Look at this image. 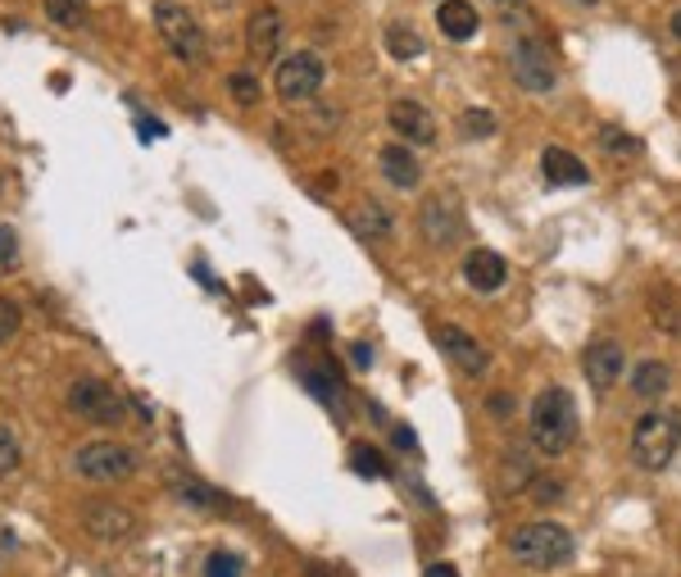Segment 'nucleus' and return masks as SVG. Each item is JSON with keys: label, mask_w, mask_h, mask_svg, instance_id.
Listing matches in <instances>:
<instances>
[{"label": "nucleus", "mask_w": 681, "mask_h": 577, "mask_svg": "<svg viewBox=\"0 0 681 577\" xmlns=\"http://www.w3.org/2000/svg\"><path fill=\"white\" fill-rule=\"evenodd\" d=\"M573 532L554 519H536V523H522L509 532V559L522 564V568H536V573H550V568H564L573 559Z\"/></svg>", "instance_id": "f257e3e1"}, {"label": "nucleus", "mask_w": 681, "mask_h": 577, "mask_svg": "<svg viewBox=\"0 0 681 577\" xmlns=\"http://www.w3.org/2000/svg\"><path fill=\"white\" fill-rule=\"evenodd\" d=\"M577 405L564 386H545L532 401V446L541 454H568L577 446Z\"/></svg>", "instance_id": "f03ea898"}, {"label": "nucleus", "mask_w": 681, "mask_h": 577, "mask_svg": "<svg viewBox=\"0 0 681 577\" xmlns=\"http://www.w3.org/2000/svg\"><path fill=\"white\" fill-rule=\"evenodd\" d=\"M681 450V418L672 409H649L636 418L632 428V460L645 473H663L672 464V454Z\"/></svg>", "instance_id": "7ed1b4c3"}, {"label": "nucleus", "mask_w": 681, "mask_h": 577, "mask_svg": "<svg viewBox=\"0 0 681 577\" xmlns=\"http://www.w3.org/2000/svg\"><path fill=\"white\" fill-rule=\"evenodd\" d=\"M154 27H160L164 46L182 59V65H200V59H205V33H200V23L192 19V10L173 5V0H160V5H154Z\"/></svg>", "instance_id": "20e7f679"}, {"label": "nucleus", "mask_w": 681, "mask_h": 577, "mask_svg": "<svg viewBox=\"0 0 681 577\" xmlns=\"http://www.w3.org/2000/svg\"><path fill=\"white\" fill-rule=\"evenodd\" d=\"M509 73H513V82L522 91H532V96H545V91H554V82H559L545 42H536L528 33L513 37V46H509Z\"/></svg>", "instance_id": "39448f33"}, {"label": "nucleus", "mask_w": 681, "mask_h": 577, "mask_svg": "<svg viewBox=\"0 0 681 577\" xmlns=\"http://www.w3.org/2000/svg\"><path fill=\"white\" fill-rule=\"evenodd\" d=\"M73 469L86 482H128L137 473V450L118 441H91L73 454Z\"/></svg>", "instance_id": "423d86ee"}, {"label": "nucleus", "mask_w": 681, "mask_h": 577, "mask_svg": "<svg viewBox=\"0 0 681 577\" xmlns=\"http://www.w3.org/2000/svg\"><path fill=\"white\" fill-rule=\"evenodd\" d=\"M323 78H327L323 59L314 50H296L277 65V96L282 101H309V96H319Z\"/></svg>", "instance_id": "0eeeda50"}, {"label": "nucleus", "mask_w": 681, "mask_h": 577, "mask_svg": "<svg viewBox=\"0 0 681 577\" xmlns=\"http://www.w3.org/2000/svg\"><path fill=\"white\" fill-rule=\"evenodd\" d=\"M418 228L423 236L431 241V246H450V241L463 236V205L454 192H437V196H427L423 209H418Z\"/></svg>", "instance_id": "6e6552de"}, {"label": "nucleus", "mask_w": 681, "mask_h": 577, "mask_svg": "<svg viewBox=\"0 0 681 577\" xmlns=\"http://www.w3.org/2000/svg\"><path fill=\"white\" fill-rule=\"evenodd\" d=\"M69 409L86 423H118L123 418V401L114 396V386L96 382V378H82L69 386Z\"/></svg>", "instance_id": "1a4fd4ad"}, {"label": "nucleus", "mask_w": 681, "mask_h": 577, "mask_svg": "<svg viewBox=\"0 0 681 577\" xmlns=\"http://www.w3.org/2000/svg\"><path fill=\"white\" fill-rule=\"evenodd\" d=\"M581 373H586V382H591L596 391H613L617 382H623V373H627L623 346H617L613 337L591 342V346H586V355H581Z\"/></svg>", "instance_id": "9d476101"}, {"label": "nucleus", "mask_w": 681, "mask_h": 577, "mask_svg": "<svg viewBox=\"0 0 681 577\" xmlns=\"http://www.w3.org/2000/svg\"><path fill=\"white\" fill-rule=\"evenodd\" d=\"M437 346H441V355L454 363V369L473 373V378H482V373L490 369V350L473 337V332H463V327H454V323L437 327Z\"/></svg>", "instance_id": "9b49d317"}, {"label": "nucleus", "mask_w": 681, "mask_h": 577, "mask_svg": "<svg viewBox=\"0 0 681 577\" xmlns=\"http://www.w3.org/2000/svg\"><path fill=\"white\" fill-rule=\"evenodd\" d=\"M282 37H287V23H282V14H277L273 5H259L251 14V23H245V46H251L255 65H268V59H277V50H282Z\"/></svg>", "instance_id": "f8f14e48"}, {"label": "nucleus", "mask_w": 681, "mask_h": 577, "mask_svg": "<svg viewBox=\"0 0 681 577\" xmlns=\"http://www.w3.org/2000/svg\"><path fill=\"white\" fill-rule=\"evenodd\" d=\"M386 124L395 128L400 141H409V146H431V141H437V118H431L418 101H391Z\"/></svg>", "instance_id": "ddd939ff"}, {"label": "nucleus", "mask_w": 681, "mask_h": 577, "mask_svg": "<svg viewBox=\"0 0 681 577\" xmlns=\"http://www.w3.org/2000/svg\"><path fill=\"white\" fill-rule=\"evenodd\" d=\"M82 528L96 541H118V536L132 532V513L118 500H86L82 505Z\"/></svg>", "instance_id": "4468645a"}, {"label": "nucleus", "mask_w": 681, "mask_h": 577, "mask_svg": "<svg viewBox=\"0 0 681 577\" xmlns=\"http://www.w3.org/2000/svg\"><path fill=\"white\" fill-rule=\"evenodd\" d=\"M505 278H509V264H505L500 255H495V251H486V246L469 251V259H463V282H469L473 291H482V296L500 291Z\"/></svg>", "instance_id": "2eb2a0df"}, {"label": "nucleus", "mask_w": 681, "mask_h": 577, "mask_svg": "<svg viewBox=\"0 0 681 577\" xmlns=\"http://www.w3.org/2000/svg\"><path fill=\"white\" fill-rule=\"evenodd\" d=\"M541 173H545L550 187H586V182H591V169H586L564 146H545L541 150Z\"/></svg>", "instance_id": "dca6fc26"}, {"label": "nucleus", "mask_w": 681, "mask_h": 577, "mask_svg": "<svg viewBox=\"0 0 681 577\" xmlns=\"http://www.w3.org/2000/svg\"><path fill=\"white\" fill-rule=\"evenodd\" d=\"M378 164H382L386 182H391V187H400V192H414L418 182H423V169H418V160H414L409 146H382Z\"/></svg>", "instance_id": "f3484780"}, {"label": "nucleus", "mask_w": 681, "mask_h": 577, "mask_svg": "<svg viewBox=\"0 0 681 577\" xmlns=\"http://www.w3.org/2000/svg\"><path fill=\"white\" fill-rule=\"evenodd\" d=\"M437 23H441V33L450 42H473L477 37V10H473V0H441V10H437Z\"/></svg>", "instance_id": "a211bd4d"}, {"label": "nucleus", "mask_w": 681, "mask_h": 577, "mask_svg": "<svg viewBox=\"0 0 681 577\" xmlns=\"http://www.w3.org/2000/svg\"><path fill=\"white\" fill-rule=\"evenodd\" d=\"M632 386H636L640 401H659L663 391L672 386V369H668L663 359H640L636 369H632Z\"/></svg>", "instance_id": "6ab92c4d"}, {"label": "nucleus", "mask_w": 681, "mask_h": 577, "mask_svg": "<svg viewBox=\"0 0 681 577\" xmlns=\"http://www.w3.org/2000/svg\"><path fill=\"white\" fill-rule=\"evenodd\" d=\"M649 314H655V323L668 332V337H681V296L672 287L649 291Z\"/></svg>", "instance_id": "aec40b11"}, {"label": "nucleus", "mask_w": 681, "mask_h": 577, "mask_svg": "<svg viewBox=\"0 0 681 577\" xmlns=\"http://www.w3.org/2000/svg\"><path fill=\"white\" fill-rule=\"evenodd\" d=\"M173 496L187 509H200V513H219L223 509V496L200 487V482H192V477H173Z\"/></svg>", "instance_id": "412c9836"}, {"label": "nucleus", "mask_w": 681, "mask_h": 577, "mask_svg": "<svg viewBox=\"0 0 681 577\" xmlns=\"http://www.w3.org/2000/svg\"><path fill=\"white\" fill-rule=\"evenodd\" d=\"M300 378L319 391V396L327 401V396H340V378H336V369H332V359H319V363H300Z\"/></svg>", "instance_id": "4be33fe9"}, {"label": "nucleus", "mask_w": 681, "mask_h": 577, "mask_svg": "<svg viewBox=\"0 0 681 577\" xmlns=\"http://www.w3.org/2000/svg\"><path fill=\"white\" fill-rule=\"evenodd\" d=\"M355 228L363 232V236H373V241H382V236H391V215L382 205H373V200H363L359 209H355Z\"/></svg>", "instance_id": "5701e85b"}, {"label": "nucleus", "mask_w": 681, "mask_h": 577, "mask_svg": "<svg viewBox=\"0 0 681 577\" xmlns=\"http://www.w3.org/2000/svg\"><path fill=\"white\" fill-rule=\"evenodd\" d=\"M532 477H536V464H532V460H528V454H522V450H513L509 460H505V492H509V496H518V492L528 487Z\"/></svg>", "instance_id": "b1692460"}, {"label": "nucleus", "mask_w": 681, "mask_h": 577, "mask_svg": "<svg viewBox=\"0 0 681 577\" xmlns=\"http://www.w3.org/2000/svg\"><path fill=\"white\" fill-rule=\"evenodd\" d=\"M46 14L59 27H82L86 23V0H46Z\"/></svg>", "instance_id": "393cba45"}, {"label": "nucleus", "mask_w": 681, "mask_h": 577, "mask_svg": "<svg viewBox=\"0 0 681 577\" xmlns=\"http://www.w3.org/2000/svg\"><path fill=\"white\" fill-rule=\"evenodd\" d=\"M600 146L609 155H640V137H632L623 128H600Z\"/></svg>", "instance_id": "a878e982"}, {"label": "nucleus", "mask_w": 681, "mask_h": 577, "mask_svg": "<svg viewBox=\"0 0 681 577\" xmlns=\"http://www.w3.org/2000/svg\"><path fill=\"white\" fill-rule=\"evenodd\" d=\"M386 50L395 59H414V55H423V42L414 37V27H391V33H386Z\"/></svg>", "instance_id": "bb28decb"}, {"label": "nucleus", "mask_w": 681, "mask_h": 577, "mask_svg": "<svg viewBox=\"0 0 681 577\" xmlns=\"http://www.w3.org/2000/svg\"><path fill=\"white\" fill-rule=\"evenodd\" d=\"M350 460H355L359 477H368V482H373V477H386V473H391V469H386V460H382V454H378L373 446H355V454H350Z\"/></svg>", "instance_id": "cd10ccee"}, {"label": "nucleus", "mask_w": 681, "mask_h": 577, "mask_svg": "<svg viewBox=\"0 0 681 577\" xmlns=\"http://www.w3.org/2000/svg\"><path fill=\"white\" fill-rule=\"evenodd\" d=\"M19 460H23V450H19V437L0 423V477H10L14 469H19Z\"/></svg>", "instance_id": "c85d7f7f"}, {"label": "nucleus", "mask_w": 681, "mask_h": 577, "mask_svg": "<svg viewBox=\"0 0 681 577\" xmlns=\"http://www.w3.org/2000/svg\"><path fill=\"white\" fill-rule=\"evenodd\" d=\"M232 96H236L241 105H255V101H259V78H255L251 69H236V73H232Z\"/></svg>", "instance_id": "c756f323"}, {"label": "nucleus", "mask_w": 681, "mask_h": 577, "mask_svg": "<svg viewBox=\"0 0 681 577\" xmlns=\"http://www.w3.org/2000/svg\"><path fill=\"white\" fill-rule=\"evenodd\" d=\"M241 559L232 555V551H213L209 555V564H205V577H241Z\"/></svg>", "instance_id": "7c9ffc66"}, {"label": "nucleus", "mask_w": 681, "mask_h": 577, "mask_svg": "<svg viewBox=\"0 0 681 577\" xmlns=\"http://www.w3.org/2000/svg\"><path fill=\"white\" fill-rule=\"evenodd\" d=\"M463 132H469V137H490L495 132V114L490 109H469V114H463Z\"/></svg>", "instance_id": "2f4dec72"}, {"label": "nucleus", "mask_w": 681, "mask_h": 577, "mask_svg": "<svg viewBox=\"0 0 681 577\" xmlns=\"http://www.w3.org/2000/svg\"><path fill=\"white\" fill-rule=\"evenodd\" d=\"M19 323H23V314H19V305H14V300H0V346H5V342H14Z\"/></svg>", "instance_id": "473e14b6"}, {"label": "nucleus", "mask_w": 681, "mask_h": 577, "mask_svg": "<svg viewBox=\"0 0 681 577\" xmlns=\"http://www.w3.org/2000/svg\"><path fill=\"white\" fill-rule=\"evenodd\" d=\"M14 264H19V236L10 223H0V273L14 268Z\"/></svg>", "instance_id": "72a5a7b5"}, {"label": "nucleus", "mask_w": 681, "mask_h": 577, "mask_svg": "<svg viewBox=\"0 0 681 577\" xmlns=\"http://www.w3.org/2000/svg\"><path fill=\"white\" fill-rule=\"evenodd\" d=\"M486 409H490L495 418H513V409H518V405H513V396H505V391H495Z\"/></svg>", "instance_id": "f704fd0d"}, {"label": "nucleus", "mask_w": 681, "mask_h": 577, "mask_svg": "<svg viewBox=\"0 0 681 577\" xmlns=\"http://www.w3.org/2000/svg\"><path fill=\"white\" fill-rule=\"evenodd\" d=\"M350 355H355V369H368V359H373V350H368L363 342H355V346H350Z\"/></svg>", "instance_id": "c9c22d12"}, {"label": "nucleus", "mask_w": 681, "mask_h": 577, "mask_svg": "<svg viewBox=\"0 0 681 577\" xmlns=\"http://www.w3.org/2000/svg\"><path fill=\"white\" fill-rule=\"evenodd\" d=\"M427 577H459V573H454V564H431Z\"/></svg>", "instance_id": "e433bc0d"}, {"label": "nucleus", "mask_w": 681, "mask_h": 577, "mask_svg": "<svg viewBox=\"0 0 681 577\" xmlns=\"http://www.w3.org/2000/svg\"><path fill=\"white\" fill-rule=\"evenodd\" d=\"M395 446H405V450H414V432H409V428H395Z\"/></svg>", "instance_id": "4c0bfd02"}, {"label": "nucleus", "mask_w": 681, "mask_h": 577, "mask_svg": "<svg viewBox=\"0 0 681 577\" xmlns=\"http://www.w3.org/2000/svg\"><path fill=\"white\" fill-rule=\"evenodd\" d=\"M668 27H672V37H677V42H681V10H677V14H672V23H668Z\"/></svg>", "instance_id": "58836bf2"}, {"label": "nucleus", "mask_w": 681, "mask_h": 577, "mask_svg": "<svg viewBox=\"0 0 681 577\" xmlns=\"http://www.w3.org/2000/svg\"><path fill=\"white\" fill-rule=\"evenodd\" d=\"M490 5H500V10H513V5H522V0H490Z\"/></svg>", "instance_id": "ea45409f"}, {"label": "nucleus", "mask_w": 681, "mask_h": 577, "mask_svg": "<svg viewBox=\"0 0 681 577\" xmlns=\"http://www.w3.org/2000/svg\"><path fill=\"white\" fill-rule=\"evenodd\" d=\"M577 5H596V0H577Z\"/></svg>", "instance_id": "a19ab883"}]
</instances>
